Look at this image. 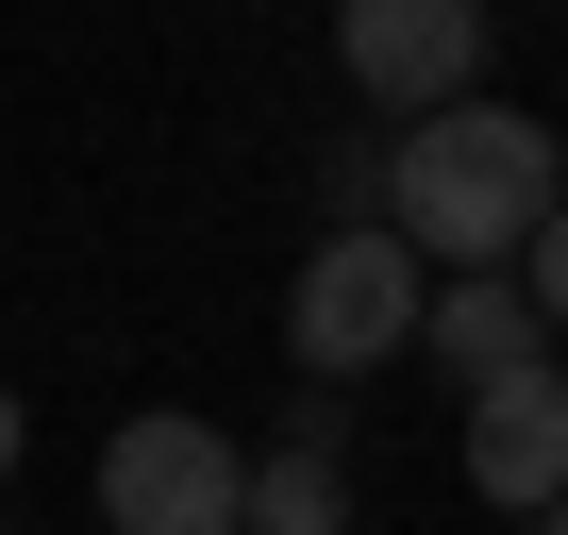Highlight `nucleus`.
I'll return each instance as SVG.
<instances>
[{"instance_id": "obj_1", "label": "nucleus", "mask_w": 568, "mask_h": 535, "mask_svg": "<svg viewBox=\"0 0 568 535\" xmlns=\"http://www.w3.org/2000/svg\"><path fill=\"white\" fill-rule=\"evenodd\" d=\"M568 201V134L518 118V101H435L402 151H385V234L418 268H518V234Z\"/></svg>"}, {"instance_id": "obj_2", "label": "nucleus", "mask_w": 568, "mask_h": 535, "mask_svg": "<svg viewBox=\"0 0 568 535\" xmlns=\"http://www.w3.org/2000/svg\"><path fill=\"white\" fill-rule=\"evenodd\" d=\"M418 285L435 268L385 234V218H335L302 251V285H284V352H302V385H368L385 352H418Z\"/></svg>"}, {"instance_id": "obj_3", "label": "nucleus", "mask_w": 568, "mask_h": 535, "mask_svg": "<svg viewBox=\"0 0 568 535\" xmlns=\"http://www.w3.org/2000/svg\"><path fill=\"white\" fill-rule=\"evenodd\" d=\"M234 435L217 418H184V402H151V418H118L101 435V535H234Z\"/></svg>"}, {"instance_id": "obj_4", "label": "nucleus", "mask_w": 568, "mask_h": 535, "mask_svg": "<svg viewBox=\"0 0 568 535\" xmlns=\"http://www.w3.org/2000/svg\"><path fill=\"white\" fill-rule=\"evenodd\" d=\"M335 68L385 118H435L485 84V0H335Z\"/></svg>"}, {"instance_id": "obj_5", "label": "nucleus", "mask_w": 568, "mask_h": 535, "mask_svg": "<svg viewBox=\"0 0 568 535\" xmlns=\"http://www.w3.org/2000/svg\"><path fill=\"white\" fill-rule=\"evenodd\" d=\"M468 485H485L501 518H535V502L568 485V369H551V352H518V369L468 385Z\"/></svg>"}, {"instance_id": "obj_6", "label": "nucleus", "mask_w": 568, "mask_h": 535, "mask_svg": "<svg viewBox=\"0 0 568 535\" xmlns=\"http://www.w3.org/2000/svg\"><path fill=\"white\" fill-rule=\"evenodd\" d=\"M335 385H302V418H284V452L234 468V535H352V468H335Z\"/></svg>"}, {"instance_id": "obj_7", "label": "nucleus", "mask_w": 568, "mask_h": 535, "mask_svg": "<svg viewBox=\"0 0 568 535\" xmlns=\"http://www.w3.org/2000/svg\"><path fill=\"white\" fill-rule=\"evenodd\" d=\"M418 352H435L452 385H485V369L551 352V319L518 302V268H452V285H418Z\"/></svg>"}, {"instance_id": "obj_8", "label": "nucleus", "mask_w": 568, "mask_h": 535, "mask_svg": "<svg viewBox=\"0 0 568 535\" xmlns=\"http://www.w3.org/2000/svg\"><path fill=\"white\" fill-rule=\"evenodd\" d=\"M518 302H535V319H551V335H568V201H551V218H535V234H518Z\"/></svg>"}, {"instance_id": "obj_9", "label": "nucleus", "mask_w": 568, "mask_h": 535, "mask_svg": "<svg viewBox=\"0 0 568 535\" xmlns=\"http://www.w3.org/2000/svg\"><path fill=\"white\" fill-rule=\"evenodd\" d=\"M18 435H34V418H18V385H0V485H18Z\"/></svg>"}, {"instance_id": "obj_10", "label": "nucleus", "mask_w": 568, "mask_h": 535, "mask_svg": "<svg viewBox=\"0 0 568 535\" xmlns=\"http://www.w3.org/2000/svg\"><path fill=\"white\" fill-rule=\"evenodd\" d=\"M535 535H568V485H551V502H535Z\"/></svg>"}]
</instances>
